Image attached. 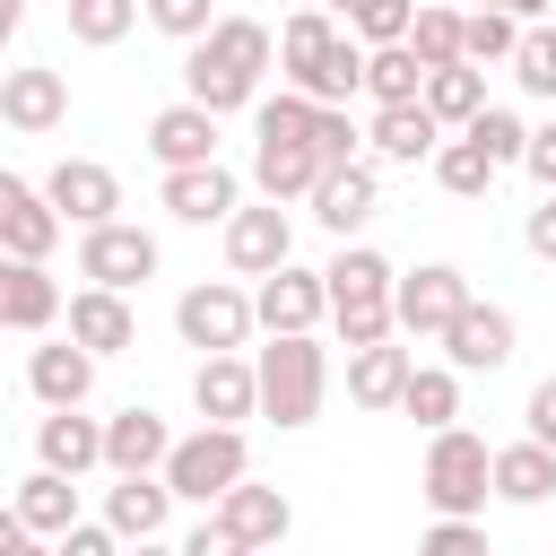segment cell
Here are the masks:
<instances>
[{
    "mask_svg": "<svg viewBox=\"0 0 556 556\" xmlns=\"http://www.w3.org/2000/svg\"><path fill=\"white\" fill-rule=\"evenodd\" d=\"M269 61H278V35L261 17H217L182 61V96H200L208 113H243V104H261V70Z\"/></svg>",
    "mask_w": 556,
    "mask_h": 556,
    "instance_id": "1",
    "label": "cell"
},
{
    "mask_svg": "<svg viewBox=\"0 0 556 556\" xmlns=\"http://www.w3.org/2000/svg\"><path fill=\"white\" fill-rule=\"evenodd\" d=\"M278 70L313 104H348V96H365V35L339 26L330 9H295L287 35H278Z\"/></svg>",
    "mask_w": 556,
    "mask_h": 556,
    "instance_id": "2",
    "label": "cell"
},
{
    "mask_svg": "<svg viewBox=\"0 0 556 556\" xmlns=\"http://www.w3.org/2000/svg\"><path fill=\"white\" fill-rule=\"evenodd\" d=\"M330 278V321L348 348H374V339H400V269L374 252V243H339V261L321 269Z\"/></svg>",
    "mask_w": 556,
    "mask_h": 556,
    "instance_id": "3",
    "label": "cell"
},
{
    "mask_svg": "<svg viewBox=\"0 0 556 556\" xmlns=\"http://www.w3.org/2000/svg\"><path fill=\"white\" fill-rule=\"evenodd\" d=\"M252 365H261V417L278 434H295V426L321 417V400H330V348L313 330H269V348Z\"/></svg>",
    "mask_w": 556,
    "mask_h": 556,
    "instance_id": "4",
    "label": "cell"
},
{
    "mask_svg": "<svg viewBox=\"0 0 556 556\" xmlns=\"http://www.w3.org/2000/svg\"><path fill=\"white\" fill-rule=\"evenodd\" d=\"M287 530H295V504H287L278 486L235 478V486L208 504V521L191 530V556H252V547H278Z\"/></svg>",
    "mask_w": 556,
    "mask_h": 556,
    "instance_id": "5",
    "label": "cell"
},
{
    "mask_svg": "<svg viewBox=\"0 0 556 556\" xmlns=\"http://www.w3.org/2000/svg\"><path fill=\"white\" fill-rule=\"evenodd\" d=\"M486 495H495V452H486V434H469L460 417L434 426V443H426V504H434V513H486Z\"/></svg>",
    "mask_w": 556,
    "mask_h": 556,
    "instance_id": "6",
    "label": "cell"
},
{
    "mask_svg": "<svg viewBox=\"0 0 556 556\" xmlns=\"http://www.w3.org/2000/svg\"><path fill=\"white\" fill-rule=\"evenodd\" d=\"M252 469V452H243V426H200V434H174V452H165V486L174 495H191V504H217L235 478Z\"/></svg>",
    "mask_w": 556,
    "mask_h": 556,
    "instance_id": "7",
    "label": "cell"
},
{
    "mask_svg": "<svg viewBox=\"0 0 556 556\" xmlns=\"http://www.w3.org/2000/svg\"><path fill=\"white\" fill-rule=\"evenodd\" d=\"M252 321H261V304H252L243 287H226V278H200V287H182V295H174V330H182V348H200V356L243 348V339H252Z\"/></svg>",
    "mask_w": 556,
    "mask_h": 556,
    "instance_id": "8",
    "label": "cell"
},
{
    "mask_svg": "<svg viewBox=\"0 0 556 556\" xmlns=\"http://www.w3.org/2000/svg\"><path fill=\"white\" fill-rule=\"evenodd\" d=\"M156 235L148 226H122V217H104V226H78V278H96V287H148L156 278Z\"/></svg>",
    "mask_w": 556,
    "mask_h": 556,
    "instance_id": "9",
    "label": "cell"
},
{
    "mask_svg": "<svg viewBox=\"0 0 556 556\" xmlns=\"http://www.w3.org/2000/svg\"><path fill=\"white\" fill-rule=\"evenodd\" d=\"M0 122H9L17 139L61 130V122H70V78H61V70H43V61H17V70L0 78Z\"/></svg>",
    "mask_w": 556,
    "mask_h": 556,
    "instance_id": "10",
    "label": "cell"
},
{
    "mask_svg": "<svg viewBox=\"0 0 556 556\" xmlns=\"http://www.w3.org/2000/svg\"><path fill=\"white\" fill-rule=\"evenodd\" d=\"M61 208H52V191L43 182H26V174H0V243L17 252V261H43L52 243H61Z\"/></svg>",
    "mask_w": 556,
    "mask_h": 556,
    "instance_id": "11",
    "label": "cell"
},
{
    "mask_svg": "<svg viewBox=\"0 0 556 556\" xmlns=\"http://www.w3.org/2000/svg\"><path fill=\"white\" fill-rule=\"evenodd\" d=\"M191 408H200V417H217V426L261 417V365H252V356H235V348L200 356V374H191Z\"/></svg>",
    "mask_w": 556,
    "mask_h": 556,
    "instance_id": "12",
    "label": "cell"
},
{
    "mask_svg": "<svg viewBox=\"0 0 556 556\" xmlns=\"http://www.w3.org/2000/svg\"><path fill=\"white\" fill-rule=\"evenodd\" d=\"M391 304H400V330H408V339H443V321L469 304V278H460L452 261H426V269H408V278H400V295H391Z\"/></svg>",
    "mask_w": 556,
    "mask_h": 556,
    "instance_id": "13",
    "label": "cell"
},
{
    "mask_svg": "<svg viewBox=\"0 0 556 556\" xmlns=\"http://www.w3.org/2000/svg\"><path fill=\"white\" fill-rule=\"evenodd\" d=\"M443 356H452L460 374H495V365H513V313L469 295V304L443 321Z\"/></svg>",
    "mask_w": 556,
    "mask_h": 556,
    "instance_id": "14",
    "label": "cell"
},
{
    "mask_svg": "<svg viewBox=\"0 0 556 556\" xmlns=\"http://www.w3.org/2000/svg\"><path fill=\"white\" fill-rule=\"evenodd\" d=\"M43 191H52V208H61L70 226H104V217L122 208V174L96 165V156H61V165L43 174Z\"/></svg>",
    "mask_w": 556,
    "mask_h": 556,
    "instance_id": "15",
    "label": "cell"
},
{
    "mask_svg": "<svg viewBox=\"0 0 556 556\" xmlns=\"http://www.w3.org/2000/svg\"><path fill=\"white\" fill-rule=\"evenodd\" d=\"M165 208L182 217V226H226L235 208H243V182L208 156V165H165Z\"/></svg>",
    "mask_w": 556,
    "mask_h": 556,
    "instance_id": "16",
    "label": "cell"
},
{
    "mask_svg": "<svg viewBox=\"0 0 556 556\" xmlns=\"http://www.w3.org/2000/svg\"><path fill=\"white\" fill-rule=\"evenodd\" d=\"M287 252H295V226H287V208H278V200H261V208H235V217H226V269L269 278Z\"/></svg>",
    "mask_w": 556,
    "mask_h": 556,
    "instance_id": "17",
    "label": "cell"
},
{
    "mask_svg": "<svg viewBox=\"0 0 556 556\" xmlns=\"http://www.w3.org/2000/svg\"><path fill=\"white\" fill-rule=\"evenodd\" d=\"M252 304H261V330H313V321L330 313V278H321V269L278 261V269L252 287Z\"/></svg>",
    "mask_w": 556,
    "mask_h": 556,
    "instance_id": "18",
    "label": "cell"
},
{
    "mask_svg": "<svg viewBox=\"0 0 556 556\" xmlns=\"http://www.w3.org/2000/svg\"><path fill=\"white\" fill-rule=\"evenodd\" d=\"M374 208H382V182H374V165H365V156H348V165H321V182H313V217H321L339 243H348V235H356Z\"/></svg>",
    "mask_w": 556,
    "mask_h": 556,
    "instance_id": "19",
    "label": "cell"
},
{
    "mask_svg": "<svg viewBox=\"0 0 556 556\" xmlns=\"http://www.w3.org/2000/svg\"><path fill=\"white\" fill-rule=\"evenodd\" d=\"M61 313H70V295H61V278H52L43 261H17V252H9V269H0V321L35 339V330H52Z\"/></svg>",
    "mask_w": 556,
    "mask_h": 556,
    "instance_id": "20",
    "label": "cell"
},
{
    "mask_svg": "<svg viewBox=\"0 0 556 556\" xmlns=\"http://www.w3.org/2000/svg\"><path fill=\"white\" fill-rule=\"evenodd\" d=\"M26 391H35L43 408H87V391H96V348H87V339L35 348V356H26Z\"/></svg>",
    "mask_w": 556,
    "mask_h": 556,
    "instance_id": "21",
    "label": "cell"
},
{
    "mask_svg": "<svg viewBox=\"0 0 556 556\" xmlns=\"http://www.w3.org/2000/svg\"><path fill=\"white\" fill-rule=\"evenodd\" d=\"M165 513H174L165 469H113V486H104V521H113L122 539H165Z\"/></svg>",
    "mask_w": 556,
    "mask_h": 556,
    "instance_id": "22",
    "label": "cell"
},
{
    "mask_svg": "<svg viewBox=\"0 0 556 556\" xmlns=\"http://www.w3.org/2000/svg\"><path fill=\"white\" fill-rule=\"evenodd\" d=\"M148 156H156V165H208V156H217V113H208L200 96L148 113Z\"/></svg>",
    "mask_w": 556,
    "mask_h": 556,
    "instance_id": "23",
    "label": "cell"
},
{
    "mask_svg": "<svg viewBox=\"0 0 556 556\" xmlns=\"http://www.w3.org/2000/svg\"><path fill=\"white\" fill-rule=\"evenodd\" d=\"M70 339H87L96 356H122V348L139 339V313H130V295H122V287H96V278H87V287L70 295Z\"/></svg>",
    "mask_w": 556,
    "mask_h": 556,
    "instance_id": "24",
    "label": "cell"
},
{
    "mask_svg": "<svg viewBox=\"0 0 556 556\" xmlns=\"http://www.w3.org/2000/svg\"><path fill=\"white\" fill-rule=\"evenodd\" d=\"M374 156H391V165H417V156H434V139H443V113L426 104V96H408V104H374Z\"/></svg>",
    "mask_w": 556,
    "mask_h": 556,
    "instance_id": "25",
    "label": "cell"
},
{
    "mask_svg": "<svg viewBox=\"0 0 556 556\" xmlns=\"http://www.w3.org/2000/svg\"><path fill=\"white\" fill-rule=\"evenodd\" d=\"M321 148L313 139H252V182L269 191V200H313V182H321Z\"/></svg>",
    "mask_w": 556,
    "mask_h": 556,
    "instance_id": "26",
    "label": "cell"
},
{
    "mask_svg": "<svg viewBox=\"0 0 556 556\" xmlns=\"http://www.w3.org/2000/svg\"><path fill=\"white\" fill-rule=\"evenodd\" d=\"M408 374H417V356L391 348V339L348 348V400H356V408H400V400H408Z\"/></svg>",
    "mask_w": 556,
    "mask_h": 556,
    "instance_id": "27",
    "label": "cell"
},
{
    "mask_svg": "<svg viewBox=\"0 0 556 556\" xmlns=\"http://www.w3.org/2000/svg\"><path fill=\"white\" fill-rule=\"evenodd\" d=\"M165 452H174V434H165V417L156 408H113L104 417V469H165Z\"/></svg>",
    "mask_w": 556,
    "mask_h": 556,
    "instance_id": "28",
    "label": "cell"
},
{
    "mask_svg": "<svg viewBox=\"0 0 556 556\" xmlns=\"http://www.w3.org/2000/svg\"><path fill=\"white\" fill-rule=\"evenodd\" d=\"M35 460H52V469L87 478V469H104V426H96V417H78V408H52V417L35 426Z\"/></svg>",
    "mask_w": 556,
    "mask_h": 556,
    "instance_id": "29",
    "label": "cell"
},
{
    "mask_svg": "<svg viewBox=\"0 0 556 556\" xmlns=\"http://www.w3.org/2000/svg\"><path fill=\"white\" fill-rule=\"evenodd\" d=\"M495 495H504V504H547V495H556V443H539V434L504 443V452H495Z\"/></svg>",
    "mask_w": 556,
    "mask_h": 556,
    "instance_id": "30",
    "label": "cell"
},
{
    "mask_svg": "<svg viewBox=\"0 0 556 556\" xmlns=\"http://www.w3.org/2000/svg\"><path fill=\"white\" fill-rule=\"evenodd\" d=\"M365 96L374 104H408L426 96V52L400 35V43H365Z\"/></svg>",
    "mask_w": 556,
    "mask_h": 556,
    "instance_id": "31",
    "label": "cell"
},
{
    "mask_svg": "<svg viewBox=\"0 0 556 556\" xmlns=\"http://www.w3.org/2000/svg\"><path fill=\"white\" fill-rule=\"evenodd\" d=\"M17 513H26L35 530H52V539H61V530L78 521V478H70V469H52V460H35V478H17Z\"/></svg>",
    "mask_w": 556,
    "mask_h": 556,
    "instance_id": "32",
    "label": "cell"
},
{
    "mask_svg": "<svg viewBox=\"0 0 556 556\" xmlns=\"http://www.w3.org/2000/svg\"><path fill=\"white\" fill-rule=\"evenodd\" d=\"M426 104L460 130V122H478V104H486V70L478 61H443V70H426Z\"/></svg>",
    "mask_w": 556,
    "mask_h": 556,
    "instance_id": "33",
    "label": "cell"
},
{
    "mask_svg": "<svg viewBox=\"0 0 556 556\" xmlns=\"http://www.w3.org/2000/svg\"><path fill=\"white\" fill-rule=\"evenodd\" d=\"M400 408H408L426 434H434V426H452V417H460V365H452V356H443V365H417Z\"/></svg>",
    "mask_w": 556,
    "mask_h": 556,
    "instance_id": "34",
    "label": "cell"
},
{
    "mask_svg": "<svg viewBox=\"0 0 556 556\" xmlns=\"http://www.w3.org/2000/svg\"><path fill=\"white\" fill-rule=\"evenodd\" d=\"M495 174H504V165H495V156H486V148H478V139H469V130H460V139H443V148H434V182H443V191H452V200H478V191H486V182H495Z\"/></svg>",
    "mask_w": 556,
    "mask_h": 556,
    "instance_id": "35",
    "label": "cell"
},
{
    "mask_svg": "<svg viewBox=\"0 0 556 556\" xmlns=\"http://www.w3.org/2000/svg\"><path fill=\"white\" fill-rule=\"evenodd\" d=\"M521 26H530V17H513V9L486 0V9L460 26V61H478V70H486V61H513V52H521Z\"/></svg>",
    "mask_w": 556,
    "mask_h": 556,
    "instance_id": "36",
    "label": "cell"
},
{
    "mask_svg": "<svg viewBox=\"0 0 556 556\" xmlns=\"http://www.w3.org/2000/svg\"><path fill=\"white\" fill-rule=\"evenodd\" d=\"M139 17H148V0H70V35H78V43H96V52H104V43H122Z\"/></svg>",
    "mask_w": 556,
    "mask_h": 556,
    "instance_id": "37",
    "label": "cell"
},
{
    "mask_svg": "<svg viewBox=\"0 0 556 556\" xmlns=\"http://www.w3.org/2000/svg\"><path fill=\"white\" fill-rule=\"evenodd\" d=\"M460 130H469L495 165H521V156H530V122H521L513 104H478V122H460Z\"/></svg>",
    "mask_w": 556,
    "mask_h": 556,
    "instance_id": "38",
    "label": "cell"
},
{
    "mask_svg": "<svg viewBox=\"0 0 556 556\" xmlns=\"http://www.w3.org/2000/svg\"><path fill=\"white\" fill-rule=\"evenodd\" d=\"M513 78H521V96H547L556 104V26H521V52H513Z\"/></svg>",
    "mask_w": 556,
    "mask_h": 556,
    "instance_id": "39",
    "label": "cell"
},
{
    "mask_svg": "<svg viewBox=\"0 0 556 556\" xmlns=\"http://www.w3.org/2000/svg\"><path fill=\"white\" fill-rule=\"evenodd\" d=\"M348 9V26L365 35V43H400L408 26H417V0H339Z\"/></svg>",
    "mask_w": 556,
    "mask_h": 556,
    "instance_id": "40",
    "label": "cell"
},
{
    "mask_svg": "<svg viewBox=\"0 0 556 556\" xmlns=\"http://www.w3.org/2000/svg\"><path fill=\"white\" fill-rule=\"evenodd\" d=\"M460 9H417V26H408V43L426 52V70H443V61H460Z\"/></svg>",
    "mask_w": 556,
    "mask_h": 556,
    "instance_id": "41",
    "label": "cell"
},
{
    "mask_svg": "<svg viewBox=\"0 0 556 556\" xmlns=\"http://www.w3.org/2000/svg\"><path fill=\"white\" fill-rule=\"evenodd\" d=\"M148 26L174 35V43H200L217 26V0H148Z\"/></svg>",
    "mask_w": 556,
    "mask_h": 556,
    "instance_id": "42",
    "label": "cell"
},
{
    "mask_svg": "<svg viewBox=\"0 0 556 556\" xmlns=\"http://www.w3.org/2000/svg\"><path fill=\"white\" fill-rule=\"evenodd\" d=\"M478 547H486L478 513H434V530H426V556H478Z\"/></svg>",
    "mask_w": 556,
    "mask_h": 556,
    "instance_id": "43",
    "label": "cell"
},
{
    "mask_svg": "<svg viewBox=\"0 0 556 556\" xmlns=\"http://www.w3.org/2000/svg\"><path fill=\"white\" fill-rule=\"evenodd\" d=\"M313 148H321L330 165H348V156H356V122H348V104H321V130H313Z\"/></svg>",
    "mask_w": 556,
    "mask_h": 556,
    "instance_id": "44",
    "label": "cell"
},
{
    "mask_svg": "<svg viewBox=\"0 0 556 556\" xmlns=\"http://www.w3.org/2000/svg\"><path fill=\"white\" fill-rule=\"evenodd\" d=\"M113 539H122L113 521H70V530L52 539V556H113Z\"/></svg>",
    "mask_w": 556,
    "mask_h": 556,
    "instance_id": "45",
    "label": "cell"
},
{
    "mask_svg": "<svg viewBox=\"0 0 556 556\" xmlns=\"http://www.w3.org/2000/svg\"><path fill=\"white\" fill-rule=\"evenodd\" d=\"M521 165H530V182H539V191H556V122H539V130H530V156H521Z\"/></svg>",
    "mask_w": 556,
    "mask_h": 556,
    "instance_id": "46",
    "label": "cell"
},
{
    "mask_svg": "<svg viewBox=\"0 0 556 556\" xmlns=\"http://www.w3.org/2000/svg\"><path fill=\"white\" fill-rule=\"evenodd\" d=\"M521 426H530L539 443H556V374H547V382L530 391V408H521Z\"/></svg>",
    "mask_w": 556,
    "mask_h": 556,
    "instance_id": "47",
    "label": "cell"
},
{
    "mask_svg": "<svg viewBox=\"0 0 556 556\" xmlns=\"http://www.w3.org/2000/svg\"><path fill=\"white\" fill-rule=\"evenodd\" d=\"M521 243H530L539 261H556V191H547V200L530 208V226H521Z\"/></svg>",
    "mask_w": 556,
    "mask_h": 556,
    "instance_id": "48",
    "label": "cell"
},
{
    "mask_svg": "<svg viewBox=\"0 0 556 556\" xmlns=\"http://www.w3.org/2000/svg\"><path fill=\"white\" fill-rule=\"evenodd\" d=\"M26 26V0H0V35H17Z\"/></svg>",
    "mask_w": 556,
    "mask_h": 556,
    "instance_id": "49",
    "label": "cell"
},
{
    "mask_svg": "<svg viewBox=\"0 0 556 556\" xmlns=\"http://www.w3.org/2000/svg\"><path fill=\"white\" fill-rule=\"evenodd\" d=\"M295 9H330V0H295Z\"/></svg>",
    "mask_w": 556,
    "mask_h": 556,
    "instance_id": "50",
    "label": "cell"
}]
</instances>
